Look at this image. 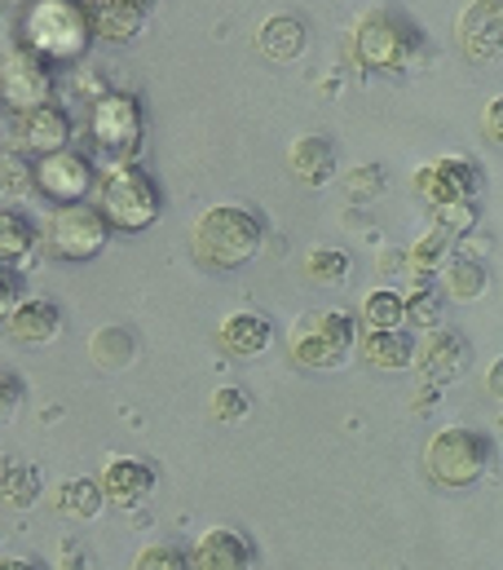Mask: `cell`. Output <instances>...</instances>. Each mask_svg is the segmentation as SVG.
<instances>
[{"label": "cell", "mask_w": 503, "mask_h": 570, "mask_svg": "<svg viewBox=\"0 0 503 570\" xmlns=\"http://www.w3.org/2000/svg\"><path fill=\"white\" fill-rule=\"evenodd\" d=\"M18 31H22V45L45 62H76L89 53L98 36L89 0H27Z\"/></svg>", "instance_id": "1"}, {"label": "cell", "mask_w": 503, "mask_h": 570, "mask_svg": "<svg viewBox=\"0 0 503 570\" xmlns=\"http://www.w3.org/2000/svg\"><path fill=\"white\" fill-rule=\"evenodd\" d=\"M150 4H155V0H89V9H93V27H98V40L128 45V40L146 27Z\"/></svg>", "instance_id": "19"}, {"label": "cell", "mask_w": 503, "mask_h": 570, "mask_svg": "<svg viewBox=\"0 0 503 570\" xmlns=\"http://www.w3.org/2000/svg\"><path fill=\"white\" fill-rule=\"evenodd\" d=\"M159 204L164 199H159L155 177L141 164H132V159H116L102 173V181H98V208L111 222V230H128L132 235V230L155 226Z\"/></svg>", "instance_id": "5"}, {"label": "cell", "mask_w": 503, "mask_h": 570, "mask_svg": "<svg viewBox=\"0 0 503 570\" xmlns=\"http://www.w3.org/2000/svg\"><path fill=\"white\" fill-rule=\"evenodd\" d=\"M305 275L318 284H341L349 275V253L345 248H314L305 262Z\"/></svg>", "instance_id": "31"}, {"label": "cell", "mask_w": 503, "mask_h": 570, "mask_svg": "<svg viewBox=\"0 0 503 570\" xmlns=\"http://www.w3.org/2000/svg\"><path fill=\"white\" fill-rule=\"evenodd\" d=\"M36 495H40V469L22 464V460H4V500L27 509V504H36Z\"/></svg>", "instance_id": "29"}, {"label": "cell", "mask_w": 503, "mask_h": 570, "mask_svg": "<svg viewBox=\"0 0 503 570\" xmlns=\"http://www.w3.org/2000/svg\"><path fill=\"white\" fill-rule=\"evenodd\" d=\"M420 53V27L397 9H367L354 27V58L372 76H402Z\"/></svg>", "instance_id": "3"}, {"label": "cell", "mask_w": 503, "mask_h": 570, "mask_svg": "<svg viewBox=\"0 0 503 570\" xmlns=\"http://www.w3.org/2000/svg\"><path fill=\"white\" fill-rule=\"evenodd\" d=\"M424 464H428L433 482H442V487H473L491 469V442L477 429L446 425L428 438Z\"/></svg>", "instance_id": "6"}, {"label": "cell", "mask_w": 503, "mask_h": 570, "mask_svg": "<svg viewBox=\"0 0 503 570\" xmlns=\"http://www.w3.org/2000/svg\"><path fill=\"white\" fill-rule=\"evenodd\" d=\"M469 341L460 336V332H451V327H437V332H428V341L420 345V354H415V367H420V376L428 381V385H455L464 372H469Z\"/></svg>", "instance_id": "12"}, {"label": "cell", "mask_w": 503, "mask_h": 570, "mask_svg": "<svg viewBox=\"0 0 503 570\" xmlns=\"http://www.w3.org/2000/svg\"><path fill=\"white\" fill-rule=\"evenodd\" d=\"M442 309H446V287H433L428 279H420V284L406 292V323L437 332Z\"/></svg>", "instance_id": "27"}, {"label": "cell", "mask_w": 503, "mask_h": 570, "mask_svg": "<svg viewBox=\"0 0 503 570\" xmlns=\"http://www.w3.org/2000/svg\"><path fill=\"white\" fill-rule=\"evenodd\" d=\"M53 62H45L40 53H31L27 45H13L4 53V76H0V89H4V107L9 116L18 111H31V107H45L53 98V76H49Z\"/></svg>", "instance_id": "9"}, {"label": "cell", "mask_w": 503, "mask_h": 570, "mask_svg": "<svg viewBox=\"0 0 503 570\" xmlns=\"http://www.w3.org/2000/svg\"><path fill=\"white\" fill-rule=\"evenodd\" d=\"M260 217L244 204H213L190 226V248L213 271H239L260 253Z\"/></svg>", "instance_id": "2"}, {"label": "cell", "mask_w": 503, "mask_h": 570, "mask_svg": "<svg viewBox=\"0 0 503 570\" xmlns=\"http://www.w3.org/2000/svg\"><path fill=\"white\" fill-rule=\"evenodd\" d=\"M102 487H107V500L120 504V509H137L150 491H155V469L137 455H111L107 469H102Z\"/></svg>", "instance_id": "15"}, {"label": "cell", "mask_w": 503, "mask_h": 570, "mask_svg": "<svg viewBox=\"0 0 503 570\" xmlns=\"http://www.w3.org/2000/svg\"><path fill=\"white\" fill-rule=\"evenodd\" d=\"M477 186H482V168L469 155H442V159L415 168V195L428 199L433 213L473 204L477 199Z\"/></svg>", "instance_id": "8"}, {"label": "cell", "mask_w": 503, "mask_h": 570, "mask_svg": "<svg viewBox=\"0 0 503 570\" xmlns=\"http://www.w3.org/2000/svg\"><path fill=\"white\" fill-rule=\"evenodd\" d=\"M71 142V120L62 107L45 102V107H31V111H18L13 116V146L22 150H36L40 159L45 155H58Z\"/></svg>", "instance_id": "13"}, {"label": "cell", "mask_w": 503, "mask_h": 570, "mask_svg": "<svg viewBox=\"0 0 503 570\" xmlns=\"http://www.w3.org/2000/svg\"><path fill=\"white\" fill-rule=\"evenodd\" d=\"M464 18H473V22H482V36H486V49H482V58H491V53H500L503 49V0H477ZM477 36V40H482ZM477 40L469 45V53H477Z\"/></svg>", "instance_id": "30"}, {"label": "cell", "mask_w": 503, "mask_h": 570, "mask_svg": "<svg viewBox=\"0 0 503 570\" xmlns=\"http://www.w3.org/2000/svg\"><path fill=\"white\" fill-rule=\"evenodd\" d=\"M36 190L58 204V208H71V204H85V195L93 190V164L80 155V150H58V155H45L36 164Z\"/></svg>", "instance_id": "11"}, {"label": "cell", "mask_w": 503, "mask_h": 570, "mask_svg": "<svg viewBox=\"0 0 503 570\" xmlns=\"http://www.w3.org/2000/svg\"><path fill=\"white\" fill-rule=\"evenodd\" d=\"M4 570H45V567H36V562H18V558H4Z\"/></svg>", "instance_id": "39"}, {"label": "cell", "mask_w": 503, "mask_h": 570, "mask_svg": "<svg viewBox=\"0 0 503 570\" xmlns=\"http://www.w3.org/2000/svg\"><path fill=\"white\" fill-rule=\"evenodd\" d=\"M309 49V27L292 13H269L256 27V53L269 62H296Z\"/></svg>", "instance_id": "17"}, {"label": "cell", "mask_w": 503, "mask_h": 570, "mask_svg": "<svg viewBox=\"0 0 503 570\" xmlns=\"http://www.w3.org/2000/svg\"><path fill=\"white\" fill-rule=\"evenodd\" d=\"M379 190H384V173H379L376 164H358V168H349V177H345V195H349L354 204L376 199Z\"/></svg>", "instance_id": "33"}, {"label": "cell", "mask_w": 503, "mask_h": 570, "mask_svg": "<svg viewBox=\"0 0 503 570\" xmlns=\"http://www.w3.org/2000/svg\"><path fill=\"white\" fill-rule=\"evenodd\" d=\"M89 134L107 155L128 159L141 142V107L132 94H102L89 111Z\"/></svg>", "instance_id": "10"}, {"label": "cell", "mask_w": 503, "mask_h": 570, "mask_svg": "<svg viewBox=\"0 0 503 570\" xmlns=\"http://www.w3.org/2000/svg\"><path fill=\"white\" fill-rule=\"evenodd\" d=\"M89 354H93V363L98 367H107V372H120L132 363V354H137V341H132V332L120 327V323H107V327H98L93 336H89Z\"/></svg>", "instance_id": "23"}, {"label": "cell", "mask_w": 503, "mask_h": 570, "mask_svg": "<svg viewBox=\"0 0 503 570\" xmlns=\"http://www.w3.org/2000/svg\"><path fill=\"white\" fill-rule=\"evenodd\" d=\"M442 279H446V296H455V301H477L491 284V275L477 257H451Z\"/></svg>", "instance_id": "26"}, {"label": "cell", "mask_w": 503, "mask_h": 570, "mask_svg": "<svg viewBox=\"0 0 503 570\" xmlns=\"http://www.w3.org/2000/svg\"><path fill=\"white\" fill-rule=\"evenodd\" d=\"M358 350V327L349 309H309L287 332V354L300 367L332 372Z\"/></svg>", "instance_id": "4"}, {"label": "cell", "mask_w": 503, "mask_h": 570, "mask_svg": "<svg viewBox=\"0 0 503 570\" xmlns=\"http://www.w3.org/2000/svg\"><path fill=\"white\" fill-rule=\"evenodd\" d=\"M486 390L503 403V358H495V363L486 367Z\"/></svg>", "instance_id": "38"}, {"label": "cell", "mask_w": 503, "mask_h": 570, "mask_svg": "<svg viewBox=\"0 0 503 570\" xmlns=\"http://www.w3.org/2000/svg\"><path fill=\"white\" fill-rule=\"evenodd\" d=\"M358 354L372 363V367H384V372H402V367H411L415 363V345H411V336H406V327H393V332H367L363 341H358Z\"/></svg>", "instance_id": "21"}, {"label": "cell", "mask_w": 503, "mask_h": 570, "mask_svg": "<svg viewBox=\"0 0 503 570\" xmlns=\"http://www.w3.org/2000/svg\"><path fill=\"white\" fill-rule=\"evenodd\" d=\"M287 168H292L305 186L323 190V186L336 177V146L327 142V138H318V134H305V138H296L292 150H287Z\"/></svg>", "instance_id": "20"}, {"label": "cell", "mask_w": 503, "mask_h": 570, "mask_svg": "<svg viewBox=\"0 0 503 570\" xmlns=\"http://www.w3.org/2000/svg\"><path fill=\"white\" fill-rule=\"evenodd\" d=\"M40 239L62 262H93L111 239V222L102 217V208H89V204L53 208L40 226Z\"/></svg>", "instance_id": "7"}, {"label": "cell", "mask_w": 503, "mask_h": 570, "mask_svg": "<svg viewBox=\"0 0 503 570\" xmlns=\"http://www.w3.org/2000/svg\"><path fill=\"white\" fill-rule=\"evenodd\" d=\"M482 138L491 146H503V94H495L482 111Z\"/></svg>", "instance_id": "35"}, {"label": "cell", "mask_w": 503, "mask_h": 570, "mask_svg": "<svg viewBox=\"0 0 503 570\" xmlns=\"http://www.w3.org/2000/svg\"><path fill=\"white\" fill-rule=\"evenodd\" d=\"M58 570H85L80 544H62V549H58Z\"/></svg>", "instance_id": "37"}, {"label": "cell", "mask_w": 503, "mask_h": 570, "mask_svg": "<svg viewBox=\"0 0 503 570\" xmlns=\"http://www.w3.org/2000/svg\"><path fill=\"white\" fill-rule=\"evenodd\" d=\"M363 323L367 332H393L406 323V296L393 292V287H372L363 296Z\"/></svg>", "instance_id": "24"}, {"label": "cell", "mask_w": 503, "mask_h": 570, "mask_svg": "<svg viewBox=\"0 0 503 570\" xmlns=\"http://www.w3.org/2000/svg\"><path fill=\"white\" fill-rule=\"evenodd\" d=\"M107 504H111V500H107V487L93 482V478H67V482L58 487V509H62L67 518L89 522V518H98Z\"/></svg>", "instance_id": "22"}, {"label": "cell", "mask_w": 503, "mask_h": 570, "mask_svg": "<svg viewBox=\"0 0 503 570\" xmlns=\"http://www.w3.org/2000/svg\"><path fill=\"white\" fill-rule=\"evenodd\" d=\"M0 253H4V271H27L36 253V230L13 208L4 213V226H0Z\"/></svg>", "instance_id": "25"}, {"label": "cell", "mask_w": 503, "mask_h": 570, "mask_svg": "<svg viewBox=\"0 0 503 570\" xmlns=\"http://www.w3.org/2000/svg\"><path fill=\"white\" fill-rule=\"evenodd\" d=\"M217 345H221L226 354H235V358H256V354H265V350L274 345V327H269V318H260L256 309H235V314L221 318Z\"/></svg>", "instance_id": "16"}, {"label": "cell", "mask_w": 503, "mask_h": 570, "mask_svg": "<svg viewBox=\"0 0 503 570\" xmlns=\"http://www.w3.org/2000/svg\"><path fill=\"white\" fill-rule=\"evenodd\" d=\"M132 570H195V562H186L172 544H150L132 558Z\"/></svg>", "instance_id": "34"}, {"label": "cell", "mask_w": 503, "mask_h": 570, "mask_svg": "<svg viewBox=\"0 0 503 570\" xmlns=\"http://www.w3.org/2000/svg\"><path fill=\"white\" fill-rule=\"evenodd\" d=\"M190 562L195 570H251V544L230 527H213L199 535Z\"/></svg>", "instance_id": "18"}, {"label": "cell", "mask_w": 503, "mask_h": 570, "mask_svg": "<svg viewBox=\"0 0 503 570\" xmlns=\"http://www.w3.org/2000/svg\"><path fill=\"white\" fill-rule=\"evenodd\" d=\"M446 248H451V230H446V226H433L424 239H415V248H411V271H415V275L446 271Z\"/></svg>", "instance_id": "28"}, {"label": "cell", "mask_w": 503, "mask_h": 570, "mask_svg": "<svg viewBox=\"0 0 503 570\" xmlns=\"http://www.w3.org/2000/svg\"><path fill=\"white\" fill-rule=\"evenodd\" d=\"M4 323H9V336L22 341V345H49V341L62 336V309H58L53 301H45V296L18 301V305L4 314Z\"/></svg>", "instance_id": "14"}, {"label": "cell", "mask_w": 503, "mask_h": 570, "mask_svg": "<svg viewBox=\"0 0 503 570\" xmlns=\"http://www.w3.org/2000/svg\"><path fill=\"white\" fill-rule=\"evenodd\" d=\"M248 412H251V403L244 390L226 385V390L213 394V421H221V425H239V421H248Z\"/></svg>", "instance_id": "32"}, {"label": "cell", "mask_w": 503, "mask_h": 570, "mask_svg": "<svg viewBox=\"0 0 503 570\" xmlns=\"http://www.w3.org/2000/svg\"><path fill=\"white\" fill-rule=\"evenodd\" d=\"M18 181L27 186V181H31V173H22V177H18V159L9 155V159H4V204H13V199H18Z\"/></svg>", "instance_id": "36"}]
</instances>
